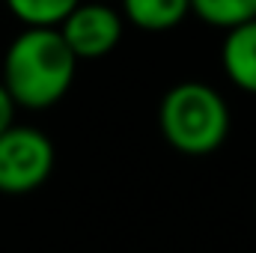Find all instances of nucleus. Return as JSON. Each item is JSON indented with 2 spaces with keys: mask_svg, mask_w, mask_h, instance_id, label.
<instances>
[{
  "mask_svg": "<svg viewBox=\"0 0 256 253\" xmlns=\"http://www.w3.org/2000/svg\"><path fill=\"white\" fill-rule=\"evenodd\" d=\"M74 72L78 57L68 51L57 27H24L6 45L0 80L18 108L48 110L66 98Z\"/></svg>",
  "mask_w": 256,
  "mask_h": 253,
  "instance_id": "1",
  "label": "nucleus"
},
{
  "mask_svg": "<svg viewBox=\"0 0 256 253\" xmlns=\"http://www.w3.org/2000/svg\"><path fill=\"white\" fill-rule=\"evenodd\" d=\"M158 126L167 146L182 155L202 158L226 143L230 108L214 86L200 80H182L164 92L158 108Z\"/></svg>",
  "mask_w": 256,
  "mask_h": 253,
  "instance_id": "2",
  "label": "nucleus"
},
{
  "mask_svg": "<svg viewBox=\"0 0 256 253\" xmlns=\"http://www.w3.org/2000/svg\"><path fill=\"white\" fill-rule=\"evenodd\" d=\"M54 143L33 126H12L0 131V194L21 196L42 188L54 173Z\"/></svg>",
  "mask_w": 256,
  "mask_h": 253,
  "instance_id": "3",
  "label": "nucleus"
},
{
  "mask_svg": "<svg viewBox=\"0 0 256 253\" xmlns=\"http://www.w3.org/2000/svg\"><path fill=\"white\" fill-rule=\"evenodd\" d=\"M57 30L68 45V51L78 57V63H84V60L108 57L122 42L126 21L104 0H80L66 12Z\"/></svg>",
  "mask_w": 256,
  "mask_h": 253,
  "instance_id": "4",
  "label": "nucleus"
},
{
  "mask_svg": "<svg viewBox=\"0 0 256 253\" xmlns=\"http://www.w3.org/2000/svg\"><path fill=\"white\" fill-rule=\"evenodd\" d=\"M220 66L238 90L256 96V18L226 30L220 45Z\"/></svg>",
  "mask_w": 256,
  "mask_h": 253,
  "instance_id": "5",
  "label": "nucleus"
},
{
  "mask_svg": "<svg viewBox=\"0 0 256 253\" xmlns=\"http://www.w3.org/2000/svg\"><path fill=\"white\" fill-rule=\"evenodd\" d=\"M128 24L146 33H167L191 15V0H122Z\"/></svg>",
  "mask_w": 256,
  "mask_h": 253,
  "instance_id": "6",
  "label": "nucleus"
},
{
  "mask_svg": "<svg viewBox=\"0 0 256 253\" xmlns=\"http://www.w3.org/2000/svg\"><path fill=\"white\" fill-rule=\"evenodd\" d=\"M191 12L212 27L230 30L256 18V0H191Z\"/></svg>",
  "mask_w": 256,
  "mask_h": 253,
  "instance_id": "7",
  "label": "nucleus"
},
{
  "mask_svg": "<svg viewBox=\"0 0 256 253\" xmlns=\"http://www.w3.org/2000/svg\"><path fill=\"white\" fill-rule=\"evenodd\" d=\"M74 3L80 0H6L9 12L24 27H57Z\"/></svg>",
  "mask_w": 256,
  "mask_h": 253,
  "instance_id": "8",
  "label": "nucleus"
},
{
  "mask_svg": "<svg viewBox=\"0 0 256 253\" xmlns=\"http://www.w3.org/2000/svg\"><path fill=\"white\" fill-rule=\"evenodd\" d=\"M15 110H18V104L12 102V96L6 92V86L0 80V131H6V128L15 122Z\"/></svg>",
  "mask_w": 256,
  "mask_h": 253,
  "instance_id": "9",
  "label": "nucleus"
},
{
  "mask_svg": "<svg viewBox=\"0 0 256 253\" xmlns=\"http://www.w3.org/2000/svg\"><path fill=\"white\" fill-rule=\"evenodd\" d=\"M104 3H108V0H104Z\"/></svg>",
  "mask_w": 256,
  "mask_h": 253,
  "instance_id": "10",
  "label": "nucleus"
}]
</instances>
